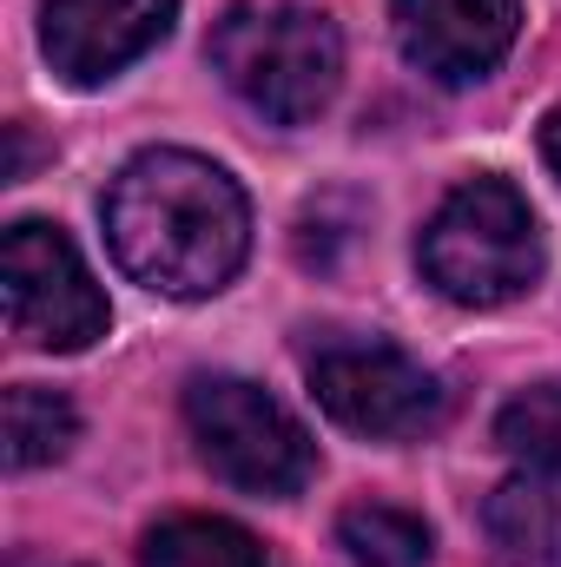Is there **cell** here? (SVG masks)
<instances>
[{"label": "cell", "mask_w": 561, "mask_h": 567, "mask_svg": "<svg viewBox=\"0 0 561 567\" xmlns=\"http://www.w3.org/2000/svg\"><path fill=\"white\" fill-rule=\"evenodd\" d=\"M106 238L126 278L159 297H212L252 251V212L232 172L198 152H140L106 192Z\"/></svg>", "instance_id": "1"}, {"label": "cell", "mask_w": 561, "mask_h": 567, "mask_svg": "<svg viewBox=\"0 0 561 567\" xmlns=\"http://www.w3.org/2000/svg\"><path fill=\"white\" fill-rule=\"evenodd\" d=\"M212 66L252 113L304 126L337 93L344 40L324 13L297 0H232L225 20L212 27Z\"/></svg>", "instance_id": "2"}, {"label": "cell", "mask_w": 561, "mask_h": 567, "mask_svg": "<svg viewBox=\"0 0 561 567\" xmlns=\"http://www.w3.org/2000/svg\"><path fill=\"white\" fill-rule=\"evenodd\" d=\"M422 278L436 284L449 303L469 310H496L509 297H522L542 278V231L536 212L516 185L502 178H462L436 218L422 225Z\"/></svg>", "instance_id": "3"}, {"label": "cell", "mask_w": 561, "mask_h": 567, "mask_svg": "<svg viewBox=\"0 0 561 567\" xmlns=\"http://www.w3.org/2000/svg\"><path fill=\"white\" fill-rule=\"evenodd\" d=\"M185 423L205 468L245 495H297L310 482V435L278 396L245 377H198L185 390Z\"/></svg>", "instance_id": "4"}, {"label": "cell", "mask_w": 561, "mask_h": 567, "mask_svg": "<svg viewBox=\"0 0 561 567\" xmlns=\"http://www.w3.org/2000/svg\"><path fill=\"white\" fill-rule=\"evenodd\" d=\"M0 290H7V330L33 350H86L93 337H106V297L86 278L60 225L20 218L7 231Z\"/></svg>", "instance_id": "5"}, {"label": "cell", "mask_w": 561, "mask_h": 567, "mask_svg": "<svg viewBox=\"0 0 561 567\" xmlns=\"http://www.w3.org/2000/svg\"><path fill=\"white\" fill-rule=\"evenodd\" d=\"M310 390L330 410V423H344L350 435L404 442V435H422V429L442 423L436 377L390 343H330L310 363Z\"/></svg>", "instance_id": "6"}, {"label": "cell", "mask_w": 561, "mask_h": 567, "mask_svg": "<svg viewBox=\"0 0 561 567\" xmlns=\"http://www.w3.org/2000/svg\"><path fill=\"white\" fill-rule=\"evenodd\" d=\"M178 0H40V47L67 86H100L172 33Z\"/></svg>", "instance_id": "7"}, {"label": "cell", "mask_w": 561, "mask_h": 567, "mask_svg": "<svg viewBox=\"0 0 561 567\" xmlns=\"http://www.w3.org/2000/svg\"><path fill=\"white\" fill-rule=\"evenodd\" d=\"M522 27V0H397V40L436 80H482Z\"/></svg>", "instance_id": "8"}, {"label": "cell", "mask_w": 561, "mask_h": 567, "mask_svg": "<svg viewBox=\"0 0 561 567\" xmlns=\"http://www.w3.org/2000/svg\"><path fill=\"white\" fill-rule=\"evenodd\" d=\"M482 522L502 567H561V502L542 482H502Z\"/></svg>", "instance_id": "9"}, {"label": "cell", "mask_w": 561, "mask_h": 567, "mask_svg": "<svg viewBox=\"0 0 561 567\" xmlns=\"http://www.w3.org/2000/svg\"><path fill=\"white\" fill-rule=\"evenodd\" d=\"M145 567H265V548L218 515H172L145 535Z\"/></svg>", "instance_id": "10"}, {"label": "cell", "mask_w": 561, "mask_h": 567, "mask_svg": "<svg viewBox=\"0 0 561 567\" xmlns=\"http://www.w3.org/2000/svg\"><path fill=\"white\" fill-rule=\"evenodd\" d=\"M80 435V416L60 390H40V383H13L7 390V468H40V462H60Z\"/></svg>", "instance_id": "11"}, {"label": "cell", "mask_w": 561, "mask_h": 567, "mask_svg": "<svg viewBox=\"0 0 561 567\" xmlns=\"http://www.w3.org/2000/svg\"><path fill=\"white\" fill-rule=\"evenodd\" d=\"M337 542L350 548L357 567H422L429 561V528L410 508L390 502H357L337 515Z\"/></svg>", "instance_id": "12"}, {"label": "cell", "mask_w": 561, "mask_h": 567, "mask_svg": "<svg viewBox=\"0 0 561 567\" xmlns=\"http://www.w3.org/2000/svg\"><path fill=\"white\" fill-rule=\"evenodd\" d=\"M496 435H502V449H509L516 462L561 475V383L522 390V396L496 416Z\"/></svg>", "instance_id": "13"}, {"label": "cell", "mask_w": 561, "mask_h": 567, "mask_svg": "<svg viewBox=\"0 0 561 567\" xmlns=\"http://www.w3.org/2000/svg\"><path fill=\"white\" fill-rule=\"evenodd\" d=\"M542 158H549V165L561 172V106L549 113V120H542Z\"/></svg>", "instance_id": "14"}]
</instances>
